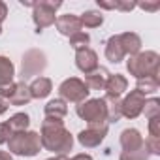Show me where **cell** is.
<instances>
[{"label":"cell","instance_id":"cell-10","mask_svg":"<svg viewBox=\"0 0 160 160\" xmlns=\"http://www.w3.org/2000/svg\"><path fill=\"white\" fill-rule=\"evenodd\" d=\"M145 100H147V96H145L143 92H139L138 89L130 91V92L121 100V111H122V117H126V119H130V121L138 119V117L141 115V111H143Z\"/></svg>","mask_w":160,"mask_h":160},{"label":"cell","instance_id":"cell-33","mask_svg":"<svg viewBox=\"0 0 160 160\" xmlns=\"http://www.w3.org/2000/svg\"><path fill=\"white\" fill-rule=\"evenodd\" d=\"M96 6L100 10H115V0L108 2V0H96Z\"/></svg>","mask_w":160,"mask_h":160},{"label":"cell","instance_id":"cell-5","mask_svg":"<svg viewBox=\"0 0 160 160\" xmlns=\"http://www.w3.org/2000/svg\"><path fill=\"white\" fill-rule=\"evenodd\" d=\"M62 6V2H55V0H40L34 2L32 6V21L36 27V32H42L43 28L55 25L57 21V10Z\"/></svg>","mask_w":160,"mask_h":160},{"label":"cell","instance_id":"cell-3","mask_svg":"<svg viewBox=\"0 0 160 160\" xmlns=\"http://www.w3.org/2000/svg\"><path fill=\"white\" fill-rule=\"evenodd\" d=\"M8 145V152L15 154V156H27L32 158L42 151V139H40V132L34 130H25V132H15Z\"/></svg>","mask_w":160,"mask_h":160},{"label":"cell","instance_id":"cell-26","mask_svg":"<svg viewBox=\"0 0 160 160\" xmlns=\"http://www.w3.org/2000/svg\"><path fill=\"white\" fill-rule=\"evenodd\" d=\"M141 113H145L147 121H149V119H152V117H158V115H160V100H158L156 96H152V98H147V100H145V106H143V111H141Z\"/></svg>","mask_w":160,"mask_h":160},{"label":"cell","instance_id":"cell-8","mask_svg":"<svg viewBox=\"0 0 160 160\" xmlns=\"http://www.w3.org/2000/svg\"><path fill=\"white\" fill-rule=\"evenodd\" d=\"M0 98H4L10 106H27L32 96L28 91V85L25 81H13L12 85L0 87Z\"/></svg>","mask_w":160,"mask_h":160},{"label":"cell","instance_id":"cell-29","mask_svg":"<svg viewBox=\"0 0 160 160\" xmlns=\"http://www.w3.org/2000/svg\"><path fill=\"white\" fill-rule=\"evenodd\" d=\"M12 136H13V130L10 128L8 121L0 122V145H6V143L10 141V138H12Z\"/></svg>","mask_w":160,"mask_h":160},{"label":"cell","instance_id":"cell-15","mask_svg":"<svg viewBox=\"0 0 160 160\" xmlns=\"http://www.w3.org/2000/svg\"><path fill=\"white\" fill-rule=\"evenodd\" d=\"M28 91H30L32 100H43V98H47V96L51 94V91H53V81H51L49 77L40 75V77L32 79V83L28 85Z\"/></svg>","mask_w":160,"mask_h":160},{"label":"cell","instance_id":"cell-35","mask_svg":"<svg viewBox=\"0 0 160 160\" xmlns=\"http://www.w3.org/2000/svg\"><path fill=\"white\" fill-rule=\"evenodd\" d=\"M70 160H92V156H91V154H85V152H79V154L72 156Z\"/></svg>","mask_w":160,"mask_h":160},{"label":"cell","instance_id":"cell-18","mask_svg":"<svg viewBox=\"0 0 160 160\" xmlns=\"http://www.w3.org/2000/svg\"><path fill=\"white\" fill-rule=\"evenodd\" d=\"M108 77H109L108 68L98 66L94 72H91V73H87V75H85V85L89 87V91H104Z\"/></svg>","mask_w":160,"mask_h":160},{"label":"cell","instance_id":"cell-32","mask_svg":"<svg viewBox=\"0 0 160 160\" xmlns=\"http://www.w3.org/2000/svg\"><path fill=\"white\" fill-rule=\"evenodd\" d=\"M136 8H141L143 12H156L160 10V2H136Z\"/></svg>","mask_w":160,"mask_h":160},{"label":"cell","instance_id":"cell-9","mask_svg":"<svg viewBox=\"0 0 160 160\" xmlns=\"http://www.w3.org/2000/svg\"><path fill=\"white\" fill-rule=\"evenodd\" d=\"M108 130H109V124L108 122H100V124H89L85 130H81L77 134V141L81 147L85 149H94L98 145L104 143L106 136H108Z\"/></svg>","mask_w":160,"mask_h":160},{"label":"cell","instance_id":"cell-4","mask_svg":"<svg viewBox=\"0 0 160 160\" xmlns=\"http://www.w3.org/2000/svg\"><path fill=\"white\" fill-rule=\"evenodd\" d=\"M75 113L79 119L87 121V124L108 122V111H106V100L104 98H87L85 102L75 106Z\"/></svg>","mask_w":160,"mask_h":160},{"label":"cell","instance_id":"cell-27","mask_svg":"<svg viewBox=\"0 0 160 160\" xmlns=\"http://www.w3.org/2000/svg\"><path fill=\"white\" fill-rule=\"evenodd\" d=\"M70 40V45L77 51V49H83V47H89V43H91V36L87 34V32H77V34H73V36H70L68 38Z\"/></svg>","mask_w":160,"mask_h":160},{"label":"cell","instance_id":"cell-36","mask_svg":"<svg viewBox=\"0 0 160 160\" xmlns=\"http://www.w3.org/2000/svg\"><path fill=\"white\" fill-rule=\"evenodd\" d=\"M8 108H10V104H8L4 98H0V115H4V113L8 111Z\"/></svg>","mask_w":160,"mask_h":160},{"label":"cell","instance_id":"cell-38","mask_svg":"<svg viewBox=\"0 0 160 160\" xmlns=\"http://www.w3.org/2000/svg\"><path fill=\"white\" fill-rule=\"evenodd\" d=\"M47 160H70L68 156H62V154H55V156H51V158H47Z\"/></svg>","mask_w":160,"mask_h":160},{"label":"cell","instance_id":"cell-12","mask_svg":"<svg viewBox=\"0 0 160 160\" xmlns=\"http://www.w3.org/2000/svg\"><path fill=\"white\" fill-rule=\"evenodd\" d=\"M55 25H57V30L62 36H66V38H70V36H73L77 32H81V28H83L81 21H79V15H73V13H66V15L57 17Z\"/></svg>","mask_w":160,"mask_h":160},{"label":"cell","instance_id":"cell-20","mask_svg":"<svg viewBox=\"0 0 160 160\" xmlns=\"http://www.w3.org/2000/svg\"><path fill=\"white\" fill-rule=\"evenodd\" d=\"M13 77H15V66L13 62L0 55V87H6V85H12L13 83Z\"/></svg>","mask_w":160,"mask_h":160},{"label":"cell","instance_id":"cell-39","mask_svg":"<svg viewBox=\"0 0 160 160\" xmlns=\"http://www.w3.org/2000/svg\"><path fill=\"white\" fill-rule=\"evenodd\" d=\"M0 34H2V25H0Z\"/></svg>","mask_w":160,"mask_h":160},{"label":"cell","instance_id":"cell-19","mask_svg":"<svg viewBox=\"0 0 160 160\" xmlns=\"http://www.w3.org/2000/svg\"><path fill=\"white\" fill-rule=\"evenodd\" d=\"M119 42H121L122 51H124L126 57L138 55L141 51V45H143L139 34H136V32H122V34H119Z\"/></svg>","mask_w":160,"mask_h":160},{"label":"cell","instance_id":"cell-2","mask_svg":"<svg viewBox=\"0 0 160 160\" xmlns=\"http://www.w3.org/2000/svg\"><path fill=\"white\" fill-rule=\"evenodd\" d=\"M126 70L128 73L136 79H145V77H158L160 73V55L156 51H139L134 57H128L126 60Z\"/></svg>","mask_w":160,"mask_h":160},{"label":"cell","instance_id":"cell-28","mask_svg":"<svg viewBox=\"0 0 160 160\" xmlns=\"http://www.w3.org/2000/svg\"><path fill=\"white\" fill-rule=\"evenodd\" d=\"M145 147H147V151H149L151 156H160V138L149 136L145 139Z\"/></svg>","mask_w":160,"mask_h":160},{"label":"cell","instance_id":"cell-30","mask_svg":"<svg viewBox=\"0 0 160 160\" xmlns=\"http://www.w3.org/2000/svg\"><path fill=\"white\" fill-rule=\"evenodd\" d=\"M149 136H152V138H160V115L149 119Z\"/></svg>","mask_w":160,"mask_h":160},{"label":"cell","instance_id":"cell-14","mask_svg":"<svg viewBox=\"0 0 160 160\" xmlns=\"http://www.w3.org/2000/svg\"><path fill=\"white\" fill-rule=\"evenodd\" d=\"M119 143L122 151H134V149H139L145 143V139L138 128H124L119 136Z\"/></svg>","mask_w":160,"mask_h":160},{"label":"cell","instance_id":"cell-21","mask_svg":"<svg viewBox=\"0 0 160 160\" xmlns=\"http://www.w3.org/2000/svg\"><path fill=\"white\" fill-rule=\"evenodd\" d=\"M79 21H81V27L85 28H98L104 25V13L100 10H87L85 13H81Z\"/></svg>","mask_w":160,"mask_h":160},{"label":"cell","instance_id":"cell-25","mask_svg":"<svg viewBox=\"0 0 160 160\" xmlns=\"http://www.w3.org/2000/svg\"><path fill=\"white\" fill-rule=\"evenodd\" d=\"M151 154L145 147V143L139 147V149H134V151H121L119 154V160H149Z\"/></svg>","mask_w":160,"mask_h":160},{"label":"cell","instance_id":"cell-37","mask_svg":"<svg viewBox=\"0 0 160 160\" xmlns=\"http://www.w3.org/2000/svg\"><path fill=\"white\" fill-rule=\"evenodd\" d=\"M0 160H13V154H10L8 151H0Z\"/></svg>","mask_w":160,"mask_h":160},{"label":"cell","instance_id":"cell-7","mask_svg":"<svg viewBox=\"0 0 160 160\" xmlns=\"http://www.w3.org/2000/svg\"><path fill=\"white\" fill-rule=\"evenodd\" d=\"M58 94H60V100H64L66 104L72 102V104H81L89 98L91 91L89 87L85 85L83 79L79 77H68L58 85Z\"/></svg>","mask_w":160,"mask_h":160},{"label":"cell","instance_id":"cell-1","mask_svg":"<svg viewBox=\"0 0 160 160\" xmlns=\"http://www.w3.org/2000/svg\"><path fill=\"white\" fill-rule=\"evenodd\" d=\"M40 139H42V149H45L53 154L66 156L73 149V136L70 134V130L64 126L62 121L43 119L42 130H40Z\"/></svg>","mask_w":160,"mask_h":160},{"label":"cell","instance_id":"cell-11","mask_svg":"<svg viewBox=\"0 0 160 160\" xmlns=\"http://www.w3.org/2000/svg\"><path fill=\"white\" fill-rule=\"evenodd\" d=\"M75 66L79 72H83L85 75L94 72L100 62H98V53L91 47H83V49H77L75 51Z\"/></svg>","mask_w":160,"mask_h":160},{"label":"cell","instance_id":"cell-13","mask_svg":"<svg viewBox=\"0 0 160 160\" xmlns=\"http://www.w3.org/2000/svg\"><path fill=\"white\" fill-rule=\"evenodd\" d=\"M104 91H106V96L121 98V96L128 91V79H126L122 73H109Z\"/></svg>","mask_w":160,"mask_h":160},{"label":"cell","instance_id":"cell-34","mask_svg":"<svg viewBox=\"0 0 160 160\" xmlns=\"http://www.w3.org/2000/svg\"><path fill=\"white\" fill-rule=\"evenodd\" d=\"M6 17H8V4L0 0V25L6 21Z\"/></svg>","mask_w":160,"mask_h":160},{"label":"cell","instance_id":"cell-16","mask_svg":"<svg viewBox=\"0 0 160 160\" xmlns=\"http://www.w3.org/2000/svg\"><path fill=\"white\" fill-rule=\"evenodd\" d=\"M43 115H45V119H49V121H62V122H64V117L68 115V106H66V102L60 100V98L49 100V102L43 106Z\"/></svg>","mask_w":160,"mask_h":160},{"label":"cell","instance_id":"cell-31","mask_svg":"<svg viewBox=\"0 0 160 160\" xmlns=\"http://www.w3.org/2000/svg\"><path fill=\"white\" fill-rule=\"evenodd\" d=\"M136 8V2H130V0H115V10L119 12H132Z\"/></svg>","mask_w":160,"mask_h":160},{"label":"cell","instance_id":"cell-6","mask_svg":"<svg viewBox=\"0 0 160 160\" xmlns=\"http://www.w3.org/2000/svg\"><path fill=\"white\" fill-rule=\"evenodd\" d=\"M47 68V57L42 49H28L21 60V81L27 83V79H36Z\"/></svg>","mask_w":160,"mask_h":160},{"label":"cell","instance_id":"cell-17","mask_svg":"<svg viewBox=\"0 0 160 160\" xmlns=\"http://www.w3.org/2000/svg\"><path fill=\"white\" fill-rule=\"evenodd\" d=\"M104 55H106V58H108L109 62H113V64H119V62H122V60L126 58V55H124V51H122V45H121V42H119V34H113V36L108 38Z\"/></svg>","mask_w":160,"mask_h":160},{"label":"cell","instance_id":"cell-23","mask_svg":"<svg viewBox=\"0 0 160 160\" xmlns=\"http://www.w3.org/2000/svg\"><path fill=\"white\" fill-rule=\"evenodd\" d=\"M8 124H10V128L13 130V134H15V132H25V130H28V126H30V117H28V113H25V111H17V113H13V115L10 117Z\"/></svg>","mask_w":160,"mask_h":160},{"label":"cell","instance_id":"cell-24","mask_svg":"<svg viewBox=\"0 0 160 160\" xmlns=\"http://www.w3.org/2000/svg\"><path fill=\"white\" fill-rule=\"evenodd\" d=\"M136 89H138L139 92H143L145 96H147V94H154V92L160 89V77H145V79H138Z\"/></svg>","mask_w":160,"mask_h":160},{"label":"cell","instance_id":"cell-22","mask_svg":"<svg viewBox=\"0 0 160 160\" xmlns=\"http://www.w3.org/2000/svg\"><path fill=\"white\" fill-rule=\"evenodd\" d=\"M106 100V111H108V124L111 122H119L122 119V111H121V98H111V96H104Z\"/></svg>","mask_w":160,"mask_h":160}]
</instances>
